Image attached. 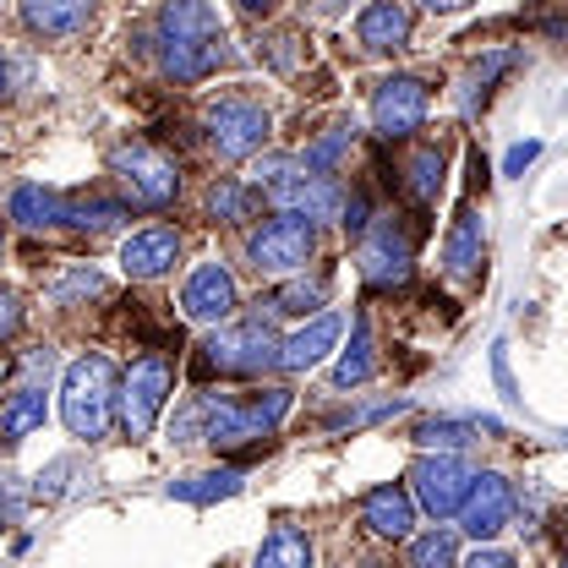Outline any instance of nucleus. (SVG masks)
Listing matches in <instances>:
<instances>
[{
  "instance_id": "obj_18",
  "label": "nucleus",
  "mask_w": 568,
  "mask_h": 568,
  "mask_svg": "<svg viewBox=\"0 0 568 568\" xmlns=\"http://www.w3.org/2000/svg\"><path fill=\"white\" fill-rule=\"evenodd\" d=\"M284 213H295V219H328V213L339 209V186L328 181V175H295V181H284L268 192Z\"/></svg>"
},
{
  "instance_id": "obj_3",
  "label": "nucleus",
  "mask_w": 568,
  "mask_h": 568,
  "mask_svg": "<svg viewBox=\"0 0 568 568\" xmlns=\"http://www.w3.org/2000/svg\"><path fill=\"white\" fill-rule=\"evenodd\" d=\"M115 410V361L110 355H82L67 366L61 383V422L71 437H104Z\"/></svg>"
},
{
  "instance_id": "obj_8",
  "label": "nucleus",
  "mask_w": 568,
  "mask_h": 568,
  "mask_svg": "<svg viewBox=\"0 0 568 568\" xmlns=\"http://www.w3.org/2000/svg\"><path fill=\"white\" fill-rule=\"evenodd\" d=\"M470 465L459 459V454H432L426 448L422 459H416V470H410V481H416V503H422L432 519H448V514H459V503L470 493Z\"/></svg>"
},
{
  "instance_id": "obj_46",
  "label": "nucleus",
  "mask_w": 568,
  "mask_h": 568,
  "mask_svg": "<svg viewBox=\"0 0 568 568\" xmlns=\"http://www.w3.org/2000/svg\"><path fill=\"white\" fill-rule=\"evenodd\" d=\"M0 246H6V241H0Z\"/></svg>"
},
{
  "instance_id": "obj_13",
  "label": "nucleus",
  "mask_w": 568,
  "mask_h": 568,
  "mask_svg": "<svg viewBox=\"0 0 568 568\" xmlns=\"http://www.w3.org/2000/svg\"><path fill=\"white\" fill-rule=\"evenodd\" d=\"M361 519H366V530H372V536H383V541H405V536H410V525H416V497L405 493L399 481L372 487V493L361 497Z\"/></svg>"
},
{
  "instance_id": "obj_4",
  "label": "nucleus",
  "mask_w": 568,
  "mask_h": 568,
  "mask_svg": "<svg viewBox=\"0 0 568 568\" xmlns=\"http://www.w3.org/2000/svg\"><path fill=\"white\" fill-rule=\"evenodd\" d=\"M280 361V339H274V328L257 317V323H235V328H224V334H213L203 355H197V372H224V377H252V372H263V366H274Z\"/></svg>"
},
{
  "instance_id": "obj_24",
  "label": "nucleus",
  "mask_w": 568,
  "mask_h": 568,
  "mask_svg": "<svg viewBox=\"0 0 568 568\" xmlns=\"http://www.w3.org/2000/svg\"><path fill=\"white\" fill-rule=\"evenodd\" d=\"M443 170H448V159H443V148L437 142H426L410 153V164H405V192L416 197V203H432L437 192H443Z\"/></svg>"
},
{
  "instance_id": "obj_29",
  "label": "nucleus",
  "mask_w": 568,
  "mask_h": 568,
  "mask_svg": "<svg viewBox=\"0 0 568 568\" xmlns=\"http://www.w3.org/2000/svg\"><path fill=\"white\" fill-rule=\"evenodd\" d=\"M252 203H257V197H252L241 181H219V186L209 192V213H213V219H224V224L252 219Z\"/></svg>"
},
{
  "instance_id": "obj_9",
  "label": "nucleus",
  "mask_w": 568,
  "mask_h": 568,
  "mask_svg": "<svg viewBox=\"0 0 568 568\" xmlns=\"http://www.w3.org/2000/svg\"><path fill=\"white\" fill-rule=\"evenodd\" d=\"M426 104H432V93H426L422 77H383L377 93H372V126H377V138L399 142V138H410V132H422Z\"/></svg>"
},
{
  "instance_id": "obj_38",
  "label": "nucleus",
  "mask_w": 568,
  "mask_h": 568,
  "mask_svg": "<svg viewBox=\"0 0 568 568\" xmlns=\"http://www.w3.org/2000/svg\"><path fill=\"white\" fill-rule=\"evenodd\" d=\"M17 323H22V306H17V295H11V290H0V345L17 334Z\"/></svg>"
},
{
  "instance_id": "obj_44",
  "label": "nucleus",
  "mask_w": 568,
  "mask_h": 568,
  "mask_svg": "<svg viewBox=\"0 0 568 568\" xmlns=\"http://www.w3.org/2000/svg\"><path fill=\"white\" fill-rule=\"evenodd\" d=\"M11 443H17V437H6V426H0V454H6V448H11Z\"/></svg>"
},
{
  "instance_id": "obj_31",
  "label": "nucleus",
  "mask_w": 568,
  "mask_h": 568,
  "mask_svg": "<svg viewBox=\"0 0 568 568\" xmlns=\"http://www.w3.org/2000/svg\"><path fill=\"white\" fill-rule=\"evenodd\" d=\"M410 568H459V552H454V536H448V530H432V536H416V541H410Z\"/></svg>"
},
{
  "instance_id": "obj_40",
  "label": "nucleus",
  "mask_w": 568,
  "mask_h": 568,
  "mask_svg": "<svg viewBox=\"0 0 568 568\" xmlns=\"http://www.w3.org/2000/svg\"><path fill=\"white\" fill-rule=\"evenodd\" d=\"M465 568H514V552H503V547H481V552H470V564Z\"/></svg>"
},
{
  "instance_id": "obj_10",
  "label": "nucleus",
  "mask_w": 568,
  "mask_h": 568,
  "mask_svg": "<svg viewBox=\"0 0 568 568\" xmlns=\"http://www.w3.org/2000/svg\"><path fill=\"white\" fill-rule=\"evenodd\" d=\"M312 252H317V230H312V219H295V213L268 219V224L252 235V263H257V274H290V268H301Z\"/></svg>"
},
{
  "instance_id": "obj_36",
  "label": "nucleus",
  "mask_w": 568,
  "mask_h": 568,
  "mask_svg": "<svg viewBox=\"0 0 568 568\" xmlns=\"http://www.w3.org/2000/svg\"><path fill=\"white\" fill-rule=\"evenodd\" d=\"M536 159H541V142H514L508 159H503V175H525Z\"/></svg>"
},
{
  "instance_id": "obj_11",
  "label": "nucleus",
  "mask_w": 568,
  "mask_h": 568,
  "mask_svg": "<svg viewBox=\"0 0 568 568\" xmlns=\"http://www.w3.org/2000/svg\"><path fill=\"white\" fill-rule=\"evenodd\" d=\"M459 519H465V530H470L476 541H493L497 530L514 519V487H508L497 470L470 476V493L459 503Z\"/></svg>"
},
{
  "instance_id": "obj_22",
  "label": "nucleus",
  "mask_w": 568,
  "mask_h": 568,
  "mask_svg": "<svg viewBox=\"0 0 568 568\" xmlns=\"http://www.w3.org/2000/svg\"><path fill=\"white\" fill-rule=\"evenodd\" d=\"M235 493H241V470L235 465H219V470H203V476L170 481L175 503H219V497H235Z\"/></svg>"
},
{
  "instance_id": "obj_17",
  "label": "nucleus",
  "mask_w": 568,
  "mask_h": 568,
  "mask_svg": "<svg viewBox=\"0 0 568 568\" xmlns=\"http://www.w3.org/2000/svg\"><path fill=\"white\" fill-rule=\"evenodd\" d=\"M22 22L44 39H71L93 22V0H22Z\"/></svg>"
},
{
  "instance_id": "obj_34",
  "label": "nucleus",
  "mask_w": 568,
  "mask_h": 568,
  "mask_svg": "<svg viewBox=\"0 0 568 568\" xmlns=\"http://www.w3.org/2000/svg\"><path fill=\"white\" fill-rule=\"evenodd\" d=\"M22 503H28V493H22V481H17V476H6V470H0V530H6V525H17V519H22Z\"/></svg>"
},
{
  "instance_id": "obj_12",
  "label": "nucleus",
  "mask_w": 568,
  "mask_h": 568,
  "mask_svg": "<svg viewBox=\"0 0 568 568\" xmlns=\"http://www.w3.org/2000/svg\"><path fill=\"white\" fill-rule=\"evenodd\" d=\"M181 312L192 317V323H224L230 312H235V280L219 268V263H203L186 290H181Z\"/></svg>"
},
{
  "instance_id": "obj_33",
  "label": "nucleus",
  "mask_w": 568,
  "mask_h": 568,
  "mask_svg": "<svg viewBox=\"0 0 568 568\" xmlns=\"http://www.w3.org/2000/svg\"><path fill=\"white\" fill-rule=\"evenodd\" d=\"M295 175H306L301 170V159H290V153H268V159H257V186H284V181H295Z\"/></svg>"
},
{
  "instance_id": "obj_39",
  "label": "nucleus",
  "mask_w": 568,
  "mask_h": 568,
  "mask_svg": "<svg viewBox=\"0 0 568 568\" xmlns=\"http://www.w3.org/2000/svg\"><path fill=\"white\" fill-rule=\"evenodd\" d=\"M339 224H345L351 235H366V224H372V219H366V197H361V192L345 203V219H339Z\"/></svg>"
},
{
  "instance_id": "obj_37",
  "label": "nucleus",
  "mask_w": 568,
  "mask_h": 568,
  "mask_svg": "<svg viewBox=\"0 0 568 568\" xmlns=\"http://www.w3.org/2000/svg\"><path fill=\"white\" fill-rule=\"evenodd\" d=\"M67 476H71V459H55V465L39 476V487H33V493H39V497H61V493H67Z\"/></svg>"
},
{
  "instance_id": "obj_21",
  "label": "nucleus",
  "mask_w": 568,
  "mask_h": 568,
  "mask_svg": "<svg viewBox=\"0 0 568 568\" xmlns=\"http://www.w3.org/2000/svg\"><path fill=\"white\" fill-rule=\"evenodd\" d=\"M11 219L28 224V230H50V224L67 219V203H61L50 186H33V181H28V186L11 192Z\"/></svg>"
},
{
  "instance_id": "obj_26",
  "label": "nucleus",
  "mask_w": 568,
  "mask_h": 568,
  "mask_svg": "<svg viewBox=\"0 0 568 568\" xmlns=\"http://www.w3.org/2000/svg\"><path fill=\"white\" fill-rule=\"evenodd\" d=\"M323 295H328L323 280H290L268 295V312H280V317H306V312L323 306Z\"/></svg>"
},
{
  "instance_id": "obj_35",
  "label": "nucleus",
  "mask_w": 568,
  "mask_h": 568,
  "mask_svg": "<svg viewBox=\"0 0 568 568\" xmlns=\"http://www.w3.org/2000/svg\"><path fill=\"white\" fill-rule=\"evenodd\" d=\"M99 290H104V280H99L93 268H77V274H71V280H61L50 295H55V301H77V295H99Z\"/></svg>"
},
{
  "instance_id": "obj_25",
  "label": "nucleus",
  "mask_w": 568,
  "mask_h": 568,
  "mask_svg": "<svg viewBox=\"0 0 568 568\" xmlns=\"http://www.w3.org/2000/svg\"><path fill=\"white\" fill-rule=\"evenodd\" d=\"M366 377H372V328H366V312H355V339L334 366V388H355Z\"/></svg>"
},
{
  "instance_id": "obj_19",
  "label": "nucleus",
  "mask_w": 568,
  "mask_h": 568,
  "mask_svg": "<svg viewBox=\"0 0 568 568\" xmlns=\"http://www.w3.org/2000/svg\"><path fill=\"white\" fill-rule=\"evenodd\" d=\"M361 274L372 284H399L410 274V241H405L394 224H383V230L366 241V252H361Z\"/></svg>"
},
{
  "instance_id": "obj_15",
  "label": "nucleus",
  "mask_w": 568,
  "mask_h": 568,
  "mask_svg": "<svg viewBox=\"0 0 568 568\" xmlns=\"http://www.w3.org/2000/svg\"><path fill=\"white\" fill-rule=\"evenodd\" d=\"M175 257H181V235L175 230H142L132 235L126 246H121V268H126V280H159V274H170L175 268Z\"/></svg>"
},
{
  "instance_id": "obj_7",
  "label": "nucleus",
  "mask_w": 568,
  "mask_h": 568,
  "mask_svg": "<svg viewBox=\"0 0 568 568\" xmlns=\"http://www.w3.org/2000/svg\"><path fill=\"white\" fill-rule=\"evenodd\" d=\"M203 126H209V142L219 148V159H246V153H257L268 142L274 121L252 99H219L209 115H203Z\"/></svg>"
},
{
  "instance_id": "obj_20",
  "label": "nucleus",
  "mask_w": 568,
  "mask_h": 568,
  "mask_svg": "<svg viewBox=\"0 0 568 568\" xmlns=\"http://www.w3.org/2000/svg\"><path fill=\"white\" fill-rule=\"evenodd\" d=\"M481 246H487V224H481V213L476 209H465L459 219H454V235H448V252H443L448 280H470L476 263H481Z\"/></svg>"
},
{
  "instance_id": "obj_32",
  "label": "nucleus",
  "mask_w": 568,
  "mask_h": 568,
  "mask_svg": "<svg viewBox=\"0 0 568 568\" xmlns=\"http://www.w3.org/2000/svg\"><path fill=\"white\" fill-rule=\"evenodd\" d=\"M67 219L77 230H115L121 219H132V213L121 209V203H104V197H82V203H71Z\"/></svg>"
},
{
  "instance_id": "obj_28",
  "label": "nucleus",
  "mask_w": 568,
  "mask_h": 568,
  "mask_svg": "<svg viewBox=\"0 0 568 568\" xmlns=\"http://www.w3.org/2000/svg\"><path fill=\"white\" fill-rule=\"evenodd\" d=\"M351 142H355V126H334L328 138H317L312 148H306L301 170H306V175H328V170L345 159V148H351Z\"/></svg>"
},
{
  "instance_id": "obj_23",
  "label": "nucleus",
  "mask_w": 568,
  "mask_h": 568,
  "mask_svg": "<svg viewBox=\"0 0 568 568\" xmlns=\"http://www.w3.org/2000/svg\"><path fill=\"white\" fill-rule=\"evenodd\" d=\"M252 568H312V536L295 530V525H280V530L263 541V552H257Z\"/></svg>"
},
{
  "instance_id": "obj_6",
  "label": "nucleus",
  "mask_w": 568,
  "mask_h": 568,
  "mask_svg": "<svg viewBox=\"0 0 568 568\" xmlns=\"http://www.w3.org/2000/svg\"><path fill=\"white\" fill-rule=\"evenodd\" d=\"M115 175H121V186L132 192V203H142V209H170L175 192H181V170L159 148H148V142L115 148Z\"/></svg>"
},
{
  "instance_id": "obj_5",
  "label": "nucleus",
  "mask_w": 568,
  "mask_h": 568,
  "mask_svg": "<svg viewBox=\"0 0 568 568\" xmlns=\"http://www.w3.org/2000/svg\"><path fill=\"white\" fill-rule=\"evenodd\" d=\"M115 405H121V426H126V437H153V426H159L164 405H170V366H164L159 355L138 361V366L121 377Z\"/></svg>"
},
{
  "instance_id": "obj_45",
  "label": "nucleus",
  "mask_w": 568,
  "mask_h": 568,
  "mask_svg": "<svg viewBox=\"0 0 568 568\" xmlns=\"http://www.w3.org/2000/svg\"><path fill=\"white\" fill-rule=\"evenodd\" d=\"M6 82H11V71H6V61H0V93H6Z\"/></svg>"
},
{
  "instance_id": "obj_42",
  "label": "nucleus",
  "mask_w": 568,
  "mask_h": 568,
  "mask_svg": "<svg viewBox=\"0 0 568 568\" xmlns=\"http://www.w3.org/2000/svg\"><path fill=\"white\" fill-rule=\"evenodd\" d=\"M426 11H465V6H470V0H422Z\"/></svg>"
},
{
  "instance_id": "obj_30",
  "label": "nucleus",
  "mask_w": 568,
  "mask_h": 568,
  "mask_svg": "<svg viewBox=\"0 0 568 568\" xmlns=\"http://www.w3.org/2000/svg\"><path fill=\"white\" fill-rule=\"evenodd\" d=\"M470 432H476V422H422L416 426V443H422V448H437V454H454V448L476 443Z\"/></svg>"
},
{
  "instance_id": "obj_43",
  "label": "nucleus",
  "mask_w": 568,
  "mask_h": 568,
  "mask_svg": "<svg viewBox=\"0 0 568 568\" xmlns=\"http://www.w3.org/2000/svg\"><path fill=\"white\" fill-rule=\"evenodd\" d=\"M241 6H246L252 17H257V11H274V0H241Z\"/></svg>"
},
{
  "instance_id": "obj_41",
  "label": "nucleus",
  "mask_w": 568,
  "mask_h": 568,
  "mask_svg": "<svg viewBox=\"0 0 568 568\" xmlns=\"http://www.w3.org/2000/svg\"><path fill=\"white\" fill-rule=\"evenodd\" d=\"M493 366H497V383H503V394H514V377H508V351H503V345L493 351ZM514 399H519V394H514Z\"/></svg>"
},
{
  "instance_id": "obj_16",
  "label": "nucleus",
  "mask_w": 568,
  "mask_h": 568,
  "mask_svg": "<svg viewBox=\"0 0 568 568\" xmlns=\"http://www.w3.org/2000/svg\"><path fill=\"white\" fill-rule=\"evenodd\" d=\"M355 39H361L366 50H377V55L405 50V44H410V11H405L399 0H372V6L361 11V22H355Z\"/></svg>"
},
{
  "instance_id": "obj_1",
  "label": "nucleus",
  "mask_w": 568,
  "mask_h": 568,
  "mask_svg": "<svg viewBox=\"0 0 568 568\" xmlns=\"http://www.w3.org/2000/svg\"><path fill=\"white\" fill-rule=\"evenodd\" d=\"M159 61L175 82H203L224 61V22L209 0H164L159 11Z\"/></svg>"
},
{
  "instance_id": "obj_2",
  "label": "nucleus",
  "mask_w": 568,
  "mask_h": 568,
  "mask_svg": "<svg viewBox=\"0 0 568 568\" xmlns=\"http://www.w3.org/2000/svg\"><path fill=\"white\" fill-rule=\"evenodd\" d=\"M290 405H295L290 388H263L252 399H203L197 405L203 410V443L224 448V454L230 448H246V443H263V437L280 432Z\"/></svg>"
},
{
  "instance_id": "obj_27",
  "label": "nucleus",
  "mask_w": 568,
  "mask_h": 568,
  "mask_svg": "<svg viewBox=\"0 0 568 568\" xmlns=\"http://www.w3.org/2000/svg\"><path fill=\"white\" fill-rule=\"evenodd\" d=\"M0 426H6V437H28V432H39L44 426V388H17L11 394V405H6V416H0Z\"/></svg>"
},
{
  "instance_id": "obj_14",
  "label": "nucleus",
  "mask_w": 568,
  "mask_h": 568,
  "mask_svg": "<svg viewBox=\"0 0 568 568\" xmlns=\"http://www.w3.org/2000/svg\"><path fill=\"white\" fill-rule=\"evenodd\" d=\"M339 328H345V317L339 312H317L312 323H301L290 339H280V366L284 372H312L323 355L339 345Z\"/></svg>"
}]
</instances>
